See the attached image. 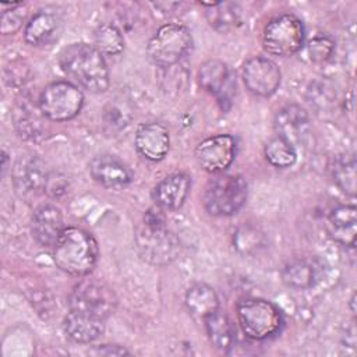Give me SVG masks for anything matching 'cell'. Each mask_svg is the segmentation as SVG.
<instances>
[{
  "mask_svg": "<svg viewBox=\"0 0 357 357\" xmlns=\"http://www.w3.org/2000/svg\"><path fill=\"white\" fill-rule=\"evenodd\" d=\"M243 81L245 88L257 96L273 95L282 79L278 64L264 56H254L243 66Z\"/></svg>",
  "mask_w": 357,
  "mask_h": 357,
  "instance_id": "8fae6325",
  "label": "cell"
},
{
  "mask_svg": "<svg viewBox=\"0 0 357 357\" xmlns=\"http://www.w3.org/2000/svg\"><path fill=\"white\" fill-rule=\"evenodd\" d=\"M98 243L92 234L79 227H64L53 245V259L60 271L71 276H85L96 265Z\"/></svg>",
  "mask_w": 357,
  "mask_h": 357,
  "instance_id": "7a4b0ae2",
  "label": "cell"
},
{
  "mask_svg": "<svg viewBox=\"0 0 357 357\" xmlns=\"http://www.w3.org/2000/svg\"><path fill=\"white\" fill-rule=\"evenodd\" d=\"M14 127L20 137L29 141H40L49 134L46 117L39 103L33 105L29 99L20 100L13 112Z\"/></svg>",
  "mask_w": 357,
  "mask_h": 357,
  "instance_id": "5bb4252c",
  "label": "cell"
},
{
  "mask_svg": "<svg viewBox=\"0 0 357 357\" xmlns=\"http://www.w3.org/2000/svg\"><path fill=\"white\" fill-rule=\"evenodd\" d=\"M356 223L357 212L354 205H337L328 216L331 237L346 247L356 244Z\"/></svg>",
  "mask_w": 357,
  "mask_h": 357,
  "instance_id": "7402d4cb",
  "label": "cell"
},
{
  "mask_svg": "<svg viewBox=\"0 0 357 357\" xmlns=\"http://www.w3.org/2000/svg\"><path fill=\"white\" fill-rule=\"evenodd\" d=\"M335 40L326 33H317L305 45V53L312 63H324L332 57Z\"/></svg>",
  "mask_w": 357,
  "mask_h": 357,
  "instance_id": "1f68e13d",
  "label": "cell"
},
{
  "mask_svg": "<svg viewBox=\"0 0 357 357\" xmlns=\"http://www.w3.org/2000/svg\"><path fill=\"white\" fill-rule=\"evenodd\" d=\"M185 307L188 312L202 321L219 310V297L213 287L206 283H194L185 291Z\"/></svg>",
  "mask_w": 357,
  "mask_h": 357,
  "instance_id": "603a6c76",
  "label": "cell"
},
{
  "mask_svg": "<svg viewBox=\"0 0 357 357\" xmlns=\"http://www.w3.org/2000/svg\"><path fill=\"white\" fill-rule=\"evenodd\" d=\"M0 31L3 35H13L22 26L26 11L22 3H1Z\"/></svg>",
  "mask_w": 357,
  "mask_h": 357,
  "instance_id": "4dcf8cb0",
  "label": "cell"
},
{
  "mask_svg": "<svg viewBox=\"0 0 357 357\" xmlns=\"http://www.w3.org/2000/svg\"><path fill=\"white\" fill-rule=\"evenodd\" d=\"M134 145L141 156L151 162H159L169 152V130L158 121L144 123L137 128Z\"/></svg>",
  "mask_w": 357,
  "mask_h": 357,
  "instance_id": "4fadbf2b",
  "label": "cell"
},
{
  "mask_svg": "<svg viewBox=\"0 0 357 357\" xmlns=\"http://www.w3.org/2000/svg\"><path fill=\"white\" fill-rule=\"evenodd\" d=\"M199 85L219 98V100H227L230 89H233V81L229 67L220 60H208L201 64L198 70Z\"/></svg>",
  "mask_w": 357,
  "mask_h": 357,
  "instance_id": "ffe728a7",
  "label": "cell"
},
{
  "mask_svg": "<svg viewBox=\"0 0 357 357\" xmlns=\"http://www.w3.org/2000/svg\"><path fill=\"white\" fill-rule=\"evenodd\" d=\"M191 188V177L185 173H173L160 180L152 197L158 206L163 209H178L188 197Z\"/></svg>",
  "mask_w": 357,
  "mask_h": 357,
  "instance_id": "ac0fdd59",
  "label": "cell"
},
{
  "mask_svg": "<svg viewBox=\"0 0 357 357\" xmlns=\"http://www.w3.org/2000/svg\"><path fill=\"white\" fill-rule=\"evenodd\" d=\"M63 230V215L54 205H40L32 213L31 233L42 247H53Z\"/></svg>",
  "mask_w": 357,
  "mask_h": 357,
  "instance_id": "9a60e30c",
  "label": "cell"
},
{
  "mask_svg": "<svg viewBox=\"0 0 357 357\" xmlns=\"http://www.w3.org/2000/svg\"><path fill=\"white\" fill-rule=\"evenodd\" d=\"M106 319L85 312L68 311L63 321V329L68 339L77 343H89L105 332Z\"/></svg>",
  "mask_w": 357,
  "mask_h": 357,
  "instance_id": "d6986e66",
  "label": "cell"
},
{
  "mask_svg": "<svg viewBox=\"0 0 357 357\" xmlns=\"http://www.w3.org/2000/svg\"><path fill=\"white\" fill-rule=\"evenodd\" d=\"M237 153L236 138L230 134H219L201 141L195 148L198 165L208 173L220 174L234 160Z\"/></svg>",
  "mask_w": 357,
  "mask_h": 357,
  "instance_id": "30bf717a",
  "label": "cell"
},
{
  "mask_svg": "<svg viewBox=\"0 0 357 357\" xmlns=\"http://www.w3.org/2000/svg\"><path fill=\"white\" fill-rule=\"evenodd\" d=\"M192 47V36L184 25L165 24L149 39L146 54L149 60L162 68L176 66Z\"/></svg>",
  "mask_w": 357,
  "mask_h": 357,
  "instance_id": "5b68a950",
  "label": "cell"
},
{
  "mask_svg": "<svg viewBox=\"0 0 357 357\" xmlns=\"http://www.w3.org/2000/svg\"><path fill=\"white\" fill-rule=\"evenodd\" d=\"M273 126L278 137L290 142L294 148L301 145L310 134L308 114L298 105H286L278 110Z\"/></svg>",
  "mask_w": 357,
  "mask_h": 357,
  "instance_id": "7c38bea8",
  "label": "cell"
},
{
  "mask_svg": "<svg viewBox=\"0 0 357 357\" xmlns=\"http://www.w3.org/2000/svg\"><path fill=\"white\" fill-rule=\"evenodd\" d=\"M95 47L105 56H116L124 49V38L121 31L113 24H102L93 33Z\"/></svg>",
  "mask_w": 357,
  "mask_h": 357,
  "instance_id": "83f0119b",
  "label": "cell"
},
{
  "mask_svg": "<svg viewBox=\"0 0 357 357\" xmlns=\"http://www.w3.org/2000/svg\"><path fill=\"white\" fill-rule=\"evenodd\" d=\"M117 305V297L110 286L98 279H84L78 282L70 296L68 307L71 311L85 312L106 319Z\"/></svg>",
  "mask_w": 357,
  "mask_h": 357,
  "instance_id": "ba28073f",
  "label": "cell"
},
{
  "mask_svg": "<svg viewBox=\"0 0 357 357\" xmlns=\"http://www.w3.org/2000/svg\"><path fill=\"white\" fill-rule=\"evenodd\" d=\"M262 233L257 227L244 225L234 234V245L238 252L251 254L262 245Z\"/></svg>",
  "mask_w": 357,
  "mask_h": 357,
  "instance_id": "d6a6232c",
  "label": "cell"
},
{
  "mask_svg": "<svg viewBox=\"0 0 357 357\" xmlns=\"http://www.w3.org/2000/svg\"><path fill=\"white\" fill-rule=\"evenodd\" d=\"M61 32V18L49 10L33 14L24 28V40L35 47L54 42Z\"/></svg>",
  "mask_w": 357,
  "mask_h": 357,
  "instance_id": "e0dca14e",
  "label": "cell"
},
{
  "mask_svg": "<svg viewBox=\"0 0 357 357\" xmlns=\"http://www.w3.org/2000/svg\"><path fill=\"white\" fill-rule=\"evenodd\" d=\"M15 184L18 191L22 190V195L36 194L40 190L45 192L47 174L40 169V166L35 160H29L22 163V167L17 169Z\"/></svg>",
  "mask_w": 357,
  "mask_h": 357,
  "instance_id": "484cf974",
  "label": "cell"
},
{
  "mask_svg": "<svg viewBox=\"0 0 357 357\" xmlns=\"http://www.w3.org/2000/svg\"><path fill=\"white\" fill-rule=\"evenodd\" d=\"M321 273V266L314 258H296L282 269V280L286 286L296 290L312 287Z\"/></svg>",
  "mask_w": 357,
  "mask_h": 357,
  "instance_id": "44dd1931",
  "label": "cell"
},
{
  "mask_svg": "<svg viewBox=\"0 0 357 357\" xmlns=\"http://www.w3.org/2000/svg\"><path fill=\"white\" fill-rule=\"evenodd\" d=\"M205 329L212 346L218 350L229 353L236 343V329L230 318L222 311H215L204 319Z\"/></svg>",
  "mask_w": 357,
  "mask_h": 357,
  "instance_id": "cb8c5ba5",
  "label": "cell"
},
{
  "mask_svg": "<svg viewBox=\"0 0 357 357\" xmlns=\"http://www.w3.org/2000/svg\"><path fill=\"white\" fill-rule=\"evenodd\" d=\"M247 192V183L241 176L219 174L208 183L204 191V208L212 216L234 215L245 204Z\"/></svg>",
  "mask_w": 357,
  "mask_h": 357,
  "instance_id": "277c9868",
  "label": "cell"
},
{
  "mask_svg": "<svg viewBox=\"0 0 357 357\" xmlns=\"http://www.w3.org/2000/svg\"><path fill=\"white\" fill-rule=\"evenodd\" d=\"M332 176L336 185L346 195H356V158L353 155L336 158L332 167Z\"/></svg>",
  "mask_w": 357,
  "mask_h": 357,
  "instance_id": "f546056e",
  "label": "cell"
},
{
  "mask_svg": "<svg viewBox=\"0 0 357 357\" xmlns=\"http://www.w3.org/2000/svg\"><path fill=\"white\" fill-rule=\"evenodd\" d=\"M6 169H7V153L3 152V174L6 173Z\"/></svg>",
  "mask_w": 357,
  "mask_h": 357,
  "instance_id": "e575fe53",
  "label": "cell"
},
{
  "mask_svg": "<svg viewBox=\"0 0 357 357\" xmlns=\"http://www.w3.org/2000/svg\"><path fill=\"white\" fill-rule=\"evenodd\" d=\"M89 173L106 188H123L132 180L130 169L112 155L95 156L89 163Z\"/></svg>",
  "mask_w": 357,
  "mask_h": 357,
  "instance_id": "2e32d148",
  "label": "cell"
},
{
  "mask_svg": "<svg viewBox=\"0 0 357 357\" xmlns=\"http://www.w3.org/2000/svg\"><path fill=\"white\" fill-rule=\"evenodd\" d=\"M237 319L243 333L252 340L276 335L283 324L279 308L264 298H245L237 304Z\"/></svg>",
  "mask_w": 357,
  "mask_h": 357,
  "instance_id": "3957f363",
  "label": "cell"
},
{
  "mask_svg": "<svg viewBox=\"0 0 357 357\" xmlns=\"http://www.w3.org/2000/svg\"><path fill=\"white\" fill-rule=\"evenodd\" d=\"M305 29L303 21L293 14H282L264 28L262 46L275 56H290L304 46Z\"/></svg>",
  "mask_w": 357,
  "mask_h": 357,
  "instance_id": "52a82bcc",
  "label": "cell"
},
{
  "mask_svg": "<svg viewBox=\"0 0 357 357\" xmlns=\"http://www.w3.org/2000/svg\"><path fill=\"white\" fill-rule=\"evenodd\" d=\"M89 354H93V356H123V354H130V353L123 346L100 344V346H95L93 349H91Z\"/></svg>",
  "mask_w": 357,
  "mask_h": 357,
  "instance_id": "836d02e7",
  "label": "cell"
},
{
  "mask_svg": "<svg viewBox=\"0 0 357 357\" xmlns=\"http://www.w3.org/2000/svg\"><path fill=\"white\" fill-rule=\"evenodd\" d=\"M61 70L78 85L99 93L109 88V70L103 54L92 45L71 43L59 56Z\"/></svg>",
  "mask_w": 357,
  "mask_h": 357,
  "instance_id": "6da1fadb",
  "label": "cell"
},
{
  "mask_svg": "<svg viewBox=\"0 0 357 357\" xmlns=\"http://www.w3.org/2000/svg\"><path fill=\"white\" fill-rule=\"evenodd\" d=\"M38 103L47 120L68 121L81 112L84 93L70 81H54L43 88Z\"/></svg>",
  "mask_w": 357,
  "mask_h": 357,
  "instance_id": "8992f818",
  "label": "cell"
},
{
  "mask_svg": "<svg viewBox=\"0 0 357 357\" xmlns=\"http://www.w3.org/2000/svg\"><path fill=\"white\" fill-rule=\"evenodd\" d=\"M132 120V109L127 100L113 99L107 102L102 112V126L107 135H117Z\"/></svg>",
  "mask_w": 357,
  "mask_h": 357,
  "instance_id": "d4e9b609",
  "label": "cell"
},
{
  "mask_svg": "<svg viewBox=\"0 0 357 357\" xmlns=\"http://www.w3.org/2000/svg\"><path fill=\"white\" fill-rule=\"evenodd\" d=\"M139 257L148 264L163 266L174 261L180 252V241L166 226L142 223L135 234Z\"/></svg>",
  "mask_w": 357,
  "mask_h": 357,
  "instance_id": "9c48e42d",
  "label": "cell"
},
{
  "mask_svg": "<svg viewBox=\"0 0 357 357\" xmlns=\"http://www.w3.org/2000/svg\"><path fill=\"white\" fill-rule=\"evenodd\" d=\"M204 7H208L206 18L211 26H213L216 31L225 32L236 26L238 22V10L237 4L234 3H202Z\"/></svg>",
  "mask_w": 357,
  "mask_h": 357,
  "instance_id": "4316f807",
  "label": "cell"
},
{
  "mask_svg": "<svg viewBox=\"0 0 357 357\" xmlns=\"http://www.w3.org/2000/svg\"><path fill=\"white\" fill-rule=\"evenodd\" d=\"M264 153H265L266 160L273 167H279V169L293 166L297 159L296 148L290 142L284 141L280 137H275V138L269 139L265 145Z\"/></svg>",
  "mask_w": 357,
  "mask_h": 357,
  "instance_id": "f1b7e54d",
  "label": "cell"
}]
</instances>
